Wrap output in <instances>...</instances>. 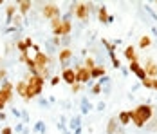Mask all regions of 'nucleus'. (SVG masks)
I'll use <instances>...</instances> for the list:
<instances>
[{"label":"nucleus","instance_id":"nucleus-1","mask_svg":"<svg viewBox=\"0 0 157 134\" xmlns=\"http://www.w3.org/2000/svg\"><path fill=\"white\" fill-rule=\"evenodd\" d=\"M128 114H130V121L136 127H144L152 120V116H154V107L148 104H141V105H137L136 109L128 111Z\"/></svg>","mask_w":157,"mask_h":134},{"label":"nucleus","instance_id":"nucleus-2","mask_svg":"<svg viewBox=\"0 0 157 134\" xmlns=\"http://www.w3.org/2000/svg\"><path fill=\"white\" fill-rule=\"evenodd\" d=\"M24 80L27 82V91H25V96H24L25 102H29V100H33V98H36L38 94H42V91H44V83H45V82H44L40 76L27 75Z\"/></svg>","mask_w":157,"mask_h":134},{"label":"nucleus","instance_id":"nucleus-3","mask_svg":"<svg viewBox=\"0 0 157 134\" xmlns=\"http://www.w3.org/2000/svg\"><path fill=\"white\" fill-rule=\"evenodd\" d=\"M92 11V4H87V2H78L74 4V16L81 20V22H87L89 20V15Z\"/></svg>","mask_w":157,"mask_h":134},{"label":"nucleus","instance_id":"nucleus-4","mask_svg":"<svg viewBox=\"0 0 157 134\" xmlns=\"http://www.w3.org/2000/svg\"><path fill=\"white\" fill-rule=\"evenodd\" d=\"M42 15H44V18H47V20H52L56 16H62V11H60L58 4L49 2V4H42Z\"/></svg>","mask_w":157,"mask_h":134},{"label":"nucleus","instance_id":"nucleus-5","mask_svg":"<svg viewBox=\"0 0 157 134\" xmlns=\"http://www.w3.org/2000/svg\"><path fill=\"white\" fill-rule=\"evenodd\" d=\"M74 71H76V83L85 85L87 82H90V80H92L90 71H89V69H85L83 65H76V67H74Z\"/></svg>","mask_w":157,"mask_h":134},{"label":"nucleus","instance_id":"nucleus-6","mask_svg":"<svg viewBox=\"0 0 157 134\" xmlns=\"http://www.w3.org/2000/svg\"><path fill=\"white\" fill-rule=\"evenodd\" d=\"M15 98V89H4L0 87V112L6 109V105L11 104Z\"/></svg>","mask_w":157,"mask_h":134},{"label":"nucleus","instance_id":"nucleus-7","mask_svg":"<svg viewBox=\"0 0 157 134\" xmlns=\"http://www.w3.org/2000/svg\"><path fill=\"white\" fill-rule=\"evenodd\" d=\"M60 76H62V82H65V83H67L69 87L76 83V71H74V69H71V67L63 69L62 75H60Z\"/></svg>","mask_w":157,"mask_h":134},{"label":"nucleus","instance_id":"nucleus-8","mask_svg":"<svg viewBox=\"0 0 157 134\" xmlns=\"http://www.w3.org/2000/svg\"><path fill=\"white\" fill-rule=\"evenodd\" d=\"M143 69H144V75L148 76V78H157V63L152 58H148L144 62Z\"/></svg>","mask_w":157,"mask_h":134},{"label":"nucleus","instance_id":"nucleus-9","mask_svg":"<svg viewBox=\"0 0 157 134\" xmlns=\"http://www.w3.org/2000/svg\"><path fill=\"white\" fill-rule=\"evenodd\" d=\"M72 58V49H69V47H65L62 51H58V60H60V63H62L63 69H67V65H69V60Z\"/></svg>","mask_w":157,"mask_h":134},{"label":"nucleus","instance_id":"nucleus-10","mask_svg":"<svg viewBox=\"0 0 157 134\" xmlns=\"http://www.w3.org/2000/svg\"><path fill=\"white\" fill-rule=\"evenodd\" d=\"M62 36H69L72 33V22H71V16L67 15L65 18H62Z\"/></svg>","mask_w":157,"mask_h":134},{"label":"nucleus","instance_id":"nucleus-11","mask_svg":"<svg viewBox=\"0 0 157 134\" xmlns=\"http://www.w3.org/2000/svg\"><path fill=\"white\" fill-rule=\"evenodd\" d=\"M130 71L132 73H136V75L139 76V80H144L146 78V75H144V69H143V65L139 63V62H130Z\"/></svg>","mask_w":157,"mask_h":134},{"label":"nucleus","instance_id":"nucleus-12","mask_svg":"<svg viewBox=\"0 0 157 134\" xmlns=\"http://www.w3.org/2000/svg\"><path fill=\"white\" fill-rule=\"evenodd\" d=\"M16 6H18V11H20V15L25 16L29 11H31L33 2H31V0H22V2H16Z\"/></svg>","mask_w":157,"mask_h":134},{"label":"nucleus","instance_id":"nucleus-13","mask_svg":"<svg viewBox=\"0 0 157 134\" xmlns=\"http://www.w3.org/2000/svg\"><path fill=\"white\" fill-rule=\"evenodd\" d=\"M98 18H99V22H103V24H109L110 20H112V16H109V11H107L105 6L98 7Z\"/></svg>","mask_w":157,"mask_h":134},{"label":"nucleus","instance_id":"nucleus-14","mask_svg":"<svg viewBox=\"0 0 157 134\" xmlns=\"http://www.w3.org/2000/svg\"><path fill=\"white\" fill-rule=\"evenodd\" d=\"M18 13V6L16 4H7L6 6V16H7V22H13L15 15Z\"/></svg>","mask_w":157,"mask_h":134},{"label":"nucleus","instance_id":"nucleus-15","mask_svg":"<svg viewBox=\"0 0 157 134\" xmlns=\"http://www.w3.org/2000/svg\"><path fill=\"white\" fill-rule=\"evenodd\" d=\"M25 91H27V82L25 80H20V82H16L15 83V92L18 94V96H25Z\"/></svg>","mask_w":157,"mask_h":134},{"label":"nucleus","instance_id":"nucleus-16","mask_svg":"<svg viewBox=\"0 0 157 134\" xmlns=\"http://www.w3.org/2000/svg\"><path fill=\"white\" fill-rule=\"evenodd\" d=\"M125 56L130 62H139V56H137V53H136V47H132V45H128L125 49Z\"/></svg>","mask_w":157,"mask_h":134},{"label":"nucleus","instance_id":"nucleus-17","mask_svg":"<svg viewBox=\"0 0 157 134\" xmlns=\"http://www.w3.org/2000/svg\"><path fill=\"white\" fill-rule=\"evenodd\" d=\"M117 125H119L117 118H110L109 120V125H107V132H109V134H116V131H117Z\"/></svg>","mask_w":157,"mask_h":134},{"label":"nucleus","instance_id":"nucleus-18","mask_svg":"<svg viewBox=\"0 0 157 134\" xmlns=\"http://www.w3.org/2000/svg\"><path fill=\"white\" fill-rule=\"evenodd\" d=\"M103 75H105V67H103V65H96L94 69L90 71V76H92V80H96V78H101Z\"/></svg>","mask_w":157,"mask_h":134},{"label":"nucleus","instance_id":"nucleus-19","mask_svg":"<svg viewBox=\"0 0 157 134\" xmlns=\"http://www.w3.org/2000/svg\"><path fill=\"white\" fill-rule=\"evenodd\" d=\"M117 121H119V125H128V123H130V114H128V111H123V112H119V116H117Z\"/></svg>","mask_w":157,"mask_h":134},{"label":"nucleus","instance_id":"nucleus-20","mask_svg":"<svg viewBox=\"0 0 157 134\" xmlns=\"http://www.w3.org/2000/svg\"><path fill=\"white\" fill-rule=\"evenodd\" d=\"M24 63L27 65V69H29V75H36V73H38V71H36V65H34V60H33L31 56H29V58L25 60Z\"/></svg>","mask_w":157,"mask_h":134},{"label":"nucleus","instance_id":"nucleus-21","mask_svg":"<svg viewBox=\"0 0 157 134\" xmlns=\"http://www.w3.org/2000/svg\"><path fill=\"white\" fill-rule=\"evenodd\" d=\"M83 67H85V69H89V71H92V69L96 67V60L92 58V56H87L85 62H83Z\"/></svg>","mask_w":157,"mask_h":134},{"label":"nucleus","instance_id":"nucleus-22","mask_svg":"<svg viewBox=\"0 0 157 134\" xmlns=\"http://www.w3.org/2000/svg\"><path fill=\"white\" fill-rule=\"evenodd\" d=\"M16 49L20 51V55H22V53H29V47L25 45V42H24V40H20V42H16Z\"/></svg>","mask_w":157,"mask_h":134},{"label":"nucleus","instance_id":"nucleus-23","mask_svg":"<svg viewBox=\"0 0 157 134\" xmlns=\"http://www.w3.org/2000/svg\"><path fill=\"white\" fill-rule=\"evenodd\" d=\"M150 44H152L150 36H141V38H139V47H141V49H144V47H148Z\"/></svg>","mask_w":157,"mask_h":134},{"label":"nucleus","instance_id":"nucleus-24","mask_svg":"<svg viewBox=\"0 0 157 134\" xmlns=\"http://www.w3.org/2000/svg\"><path fill=\"white\" fill-rule=\"evenodd\" d=\"M62 82V76L60 75H54V76H51V85H58Z\"/></svg>","mask_w":157,"mask_h":134},{"label":"nucleus","instance_id":"nucleus-25","mask_svg":"<svg viewBox=\"0 0 157 134\" xmlns=\"http://www.w3.org/2000/svg\"><path fill=\"white\" fill-rule=\"evenodd\" d=\"M81 87H83L81 83H74V85H71V92H72V94H76V92L81 91Z\"/></svg>","mask_w":157,"mask_h":134},{"label":"nucleus","instance_id":"nucleus-26","mask_svg":"<svg viewBox=\"0 0 157 134\" xmlns=\"http://www.w3.org/2000/svg\"><path fill=\"white\" fill-rule=\"evenodd\" d=\"M152 80H154V78H148V76H146V78L143 80V85H144L146 89H152Z\"/></svg>","mask_w":157,"mask_h":134},{"label":"nucleus","instance_id":"nucleus-27","mask_svg":"<svg viewBox=\"0 0 157 134\" xmlns=\"http://www.w3.org/2000/svg\"><path fill=\"white\" fill-rule=\"evenodd\" d=\"M6 76H7L6 67H2V65H0V82H4V80H6Z\"/></svg>","mask_w":157,"mask_h":134},{"label":"nucleus","instance_id":"nucleus-28","mask_svg":"<svg viewBox=\"0 0 157 134\" xmlns=\"http://www.w3.org/2000/svg\"><path fill=\"white\" fill-rule=\"evenodd\" d=\"M110 58H112V63H114V67H119L121 63H119V60L116 58V55L114 53H110Z\"/></svg>","mask_w":157,"mask_h":134},{"label":"nucleus","instance_id":"nucleus-29","mask_svg":"<svg viewBox=\"0 0 157 134\" xmlns=\"http://www.w3.org/2000/svg\"><path fill=\"white\" fill-rule=\"evenodd\" d=\"M99 92H101V83H96L92 87V94H99Z\"/></svg>","mask_w":157,"mask_h":134},{"label":"nucleus","instance_id":"nucleus-30","mask_svg":"<svg viewBox=\"0 0 157 134\" xmlns=\"http://www.w3.org/2000/svg\"><path fill=\"white\" fill-rule=\"evenodd\" d=\"M13 22H15V26H20V24H22V16H20V15H15Z\"/></svg>","mask_w":157,"mask_h":134},{"label":"nucleus","instance_id":"nucleus-31","mask_svg":"<svg viewBox=\"0 0 157 134\" xmlns=\"http://www.w3.org/2000/svg\"><path fill=\"white\" fill-rule=\"evenodd\" d=\"M24 42H25V45H27V47H33V38H29V36H27V38H24Z\"/></svg>","mask_w":157,"mask_h":134},{"label":"nucleus","instance_id":"nucleus-32","mask_svg":"<svg viewBox=\"0 0 157 134\" xmlns=\"http://www.w3.org/2000/svg\"><path fill=\"white\" fill-rule=\"evenodd\" d=\"M2 134H13V129L11 127H4L2 129Z\"/></svg>","mask_w":157,"mask_h":134},{"label":"nucleus","instance_id":"nucleus-33","mask_svg":"<svg viewBox=\"0 0 157 134\" xmlns=\"http://www.w3.org/2000/svg\"><path fill=\"white\" fill-rule=\"evenodd\" d=\"M152 89L157 91V78H154V80H152Z\"/></svg>","mask_w":157,"mask_h":134},{"label":"nucleus","instance_id":"nucleus-34","mask_svg":"<svg viewBox=\"0 0 157 134\" xmlns=\"http://www.w3.org/2000/svg\"><path fill=\"white\" fill-rule=\"evenodd\" d=\"M6 116H4V112H0V120H4Z\"/></svg>","mask_w":157,"mask_h":134}]
</instances>
